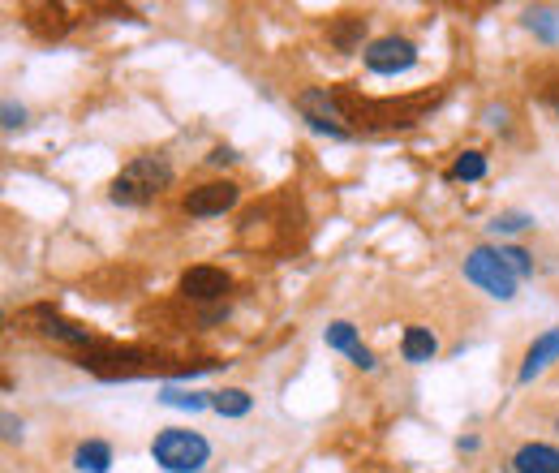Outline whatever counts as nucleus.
<instances>
[{
    "label": "nucleus",
    "mask_w": 559,
    "mask_h": 473,
    "mask_svg": "<svg viewBox=\"0 0 559 473\" xmlns=\"http://www.w3.org/2000/svg\"><path fill=\"white\" fill-rule=\"evenodd\" d=\"M435 353H439V336L430 332V327H405V336H400V357H405L409 366L435 362Z\"/></svg>",
    "instance_id": "9d476101"
},
{
    "label": "nucleus",
    "mask_w": 559,
    "mask_h": 473,
    "mask_svg": "<svg viewBox=\"0 0 559 473\" xmlns=\"http://www.w3.org/2000/svg\"><path fill=\"white\" fill-rule=\"evenodd\" d=\"M465 280L478 284L482 293H491L495 301L516 297V276L508 271L504 258H499V246H473L465 254Z\"/></svg>",
    "instance_id": "7ed1b4c3"
},
{
    "label": "nucleus",
    "mask_w": 559,
    "mask_h": 473,
    "mask_svg": "<svg viewBox=\"0 0 559 473\" xmlns=\"http://www.w3.org/2000/svg\"><path fill=\"white\" fill-rule=\"evenodd\" d=\"M26 121V108L22 104H13V99H9V104H5V129H18Z\"/></svg>",
    "instance_id": "4be33fe9"
},
{
    "label": "nucleus",
    "mask_w": 559,
    "mask_h": 473,
    "mask_svg": "<svg viewBox=\"0 0 559 473\" xmlns=\"http://www.w3.org/2000/svg\"><path fill=\"white\" fill-rule=\"evenodd\" d=\"M448 177H452V181H482V177H486V155H482V151H461Z\"/></svg>",
    "instance_id": "2eb2a0df"
},
{
    "label": "nucleus",
    "mask_w": 559,
    "mask_h": 473,
    "mask_svg": "<svg viewBox=\"0 0 559 473\" xmlns=\"http://www.w3.org/2000/svg\"><path fill=\"white\" fill-rule=\"evenodd\" d=\"M362 35H366V18H344L340 26H332V43L340 52H353L362 43Z\"/></svg>",
    "instance_id": "f3484780"
},
{
    "label": "nucleus",
    "mask_w": 559,
    "mask_h": 473,
    "mask_svg": "<svg viewBox=\"0 0 559 473\" xmlns=\"http://www.w3.org/2000/svg\"><path fill=\"white\" fill-rule=\"evenodd\" d=\"M349 362H353L357 370H375V366H379V362H375V353H370L366 344H357V349L349 353Z\"/></svg>",
    "instance_id": "412c9836"
},
{
    "label": "nucleus",
    "mask_w": 559,
    "mask_h": 473,
    "mask_svg": "<svg viewBox=\"0 0 559 473\" xmlns=\"http://www.w3.org/2000/svg\"><path fill=\"white\" fill-rule=\"evenodd\" d=\"M512 473H559V448H551V443H521L512 456Z\"/></svg>",
    "instance_id": "1a4fd4ad"
},
{
    "label": "nucleus",
    "mask_w": 559,
    "mask_h": 473,
    "mask_svg": "<svg viewBox=\"0 0 559 473\" xmlns=\"http://www.w3.org/2000/svg\"><path fill=\"white\" fill-rule=\"evenodd\" d=\"M413 65H418V48H413L409 39L379 35V39L366 43V69H370V74L392 78V74H405V69H413Z\"/></svg>",
    "instance_id": "20e7f679"
},
{
    "label": "nucleus",
    "mask_w": 559,
    "mask_h": 473,
    "mask_svg": "<svg viewBox=\"0 0 559 473\" xmlns=\"http://www.w3.org/2000/svg\"><path fill=\"white\" fill-rule=\"evenodd\" d=\"M211 409L220 413V418H246L254 409V396L241 392V387H224V392H211Z\"/></svg>",
    "instance_id": "ddd939ff"
},
{
    "label": "nucleus",
    "mask_w": 559,
    "mask_h": 473,
    "mask_svg": "<svg viewBox=\"0 0 559 473\" xmlns=\"http://www.w3.org/2000/svg\"><path fill=\"white\" fill-rule=\"evenodd\" d=\"M323 340H327V349H336V353H353L357 344H362V340H357V327L344 323V319H336L332 327H327Z\"/></svg>",
    "instance_id": "dca6fc26"
},
{
    "label": "nucleus",
    "mask_w": 559,
    "mask_h": 473,
    "mask_svg": "<svg viewBox=\"0 0 559 473\" xmlns=\"http://www.w3.org/2000/svg\"><path fill=\"white\" fill-rule=\"evenodd\" d=\"M525 26L534 31L542 43H555L559 39V9H529L525 13Z\"/></svg>",
    "instance_id": "4468645a"
},
{
    "label": "nucleus",
    "mask_w": 559,
    "mask_h": 473,
    "mask_svg": "<svg viewBox=\"0 0 559 473\" xmlns=\"http://www.w3.org/2000/svg\"><path fill=\"white\" fill-rule=\"evenodd\" d=\"M297 112L306 117V125L314 129V134H327V138H349V129H344L340 121V108H336V99L323 91V86H310V91H301L297 99Z\"/></svg>",
    "instance_id": "39448f33"
},
{
    "label": "nucleus",
    "mask_w": 559,
    "mask_h": 473,
    "mask_svg": "<svg viewBox=\"0 0 559 473\" xmlns=\"http://www.w3.org/2000/svg\"><path fill=\"white\" fill-rule=\"evenodd\" d=\"M74 465H78L82 473H108V469H112V448H108L104 439H86V443H78Z\"/></svg>",
    "instance_id": "f8f14e48"
},
{
    "label": "nucleus",
    "mask_w": 559,
    "mask_h": 473,
    "mask_svg": "<svg viewBox=\"0 0 559 473\" xmlns=\"http://www.w3.org/2000/svg\"><path fill=\"white\" fill-rule=\"evenodd\" d=\"M456 448H461V452H478V435H469V439H461V443H456Z\"/></svg>",
    "instance_id": "393cba45"
},
{
    "label": "nucleus",
    "mask_w": 559,
    "mask_h": 473,
    "mask_svg": "<svg viewBox=\"0 0 559 473\" xmlns=\"http://www.w3.org/2000/svg\"><path fill=\"white\" fill-rule=\"evenodd\" d=\"M31 319H39V332L48 340H61V344H91L95 340L82 323H69V319H61V314H52V310H35Z\"/></svg>",
    "instance_id": "9b49d317"
},
{
    "label": "nucleus",
    "mask_w": 559,
    "mask_h": 473,
    "mask_svg": "<svg viewBox=\"0 0 559 473\" xmlns=\"http://www.w3.org/2000/svg\"><path fill=\"white\" fill-rule=\"evenodd\" d=\"M237 181H207L198 185V190L185 194V215H198V220H207V215H224L237 207Z\"/></svg>",
    "instance_id": "0eeeda50"
},
{
    "label": "nucleus",
    "mask_w": 559,
    "mask_h": 473,
    "mask_svg": "<svg viewBox=\"0 0 559 473\" xmlns=\"http://www.w3.org/2000/svg\"><path fill=\"white\" fill-rule=\"evenodd\" d=\"M499 258L508 263V271H512L516 280L534 276V254H529V250H521V246H499Z\"/></svg>",
    "instance_id": "6ab92c4d"
},
{
    "label": "nucleus",
    "mask_w": 559,
    "mask_h": 473,
    "mask_svg": "<svg viewBox=\"0 0 559 473\" xmlns=\"http://www.w3.org/2000/svg\"><path fill=\"white\" fill-rule=\"evenodd\" d=\"M525 228H534V220H529L525 211H499L491 220V233L499 237H512V233H525Z\"/></svg>",
    "instance_id": "a211bd4d"
},
{
    "label": "nucleus",
    "mask_w": 559,
    "mask_h": 473,
    "mask_svg": "<svg viewBox=\"0 0 559 473\" xmlns=\"http://www.w3.org/2000/svg\"><path fill=\"white\" fill-rule=\"evenodd\" d=\"M551 362H559V327H551V332H542L534 344L525 349V362H521V383H534L542 370H547Z\"/></svg>",
    "instance_id": "6e6552de"
},
{
    "label": "nucleus",
    "mask_w": 559,
    "mask_h": 473,
    "mask_svg": "<svg viewBox=\"0 0 559 473\" xmlns=\"http://www.w3.org/2000/svg\"><path fill=\"white\" fill-rule=\"evenodd\" d=\"M151 461L164 473H203L211 461V443L198 435V430L168 426L151 439Z\"/></svg>",
    "instance_id": "f03ea898"
},
{
    "label": "nucleus",
    "mask_w": 559,
    "mask_h": 473,
    "mask_svg": "<svg viewBox=\"0 0 559 473\" xmlns=\"http://www.w3.org/2000/svg\"><path fill=\"white\" fill-rule=\"evenodd\" d=\"M160 400H164V405H172V409H190V413H198V409H207V405H211V396L172 392V387H164V392H160Z\"/></svg>",
    "instance_id": "aec40b11"
},
{
    "label": "nucleus",
    "mask_w": 559,
    "mask_h": 473,
    "mask_svg": "<svg viewBox=\"0 0 559 473\" xmlns=\"http://www.w3.org/2000/svg\"><path fill=\"white\" fill-rule=\"evenodd\" d=\"M168 185H172V164L164 155H138V160H129L117 172L108 198L121 207H142V203H151V198H160Z\"/></svg>",
    "instance_id": "f257e3e1"
},
{
    "label": "nucleus",
    "mask_w": 559,
    "mask_h": 473,
    "mask_svg": "<svg viewBox=\"0 0 559 473\" xmlns=\"http://www.w3.org/2000/svg\"><path fill=\"white\" fill-rule=\"evenodd\" d=\"M555 430H559V422H555Z\"/></svg>",
    "instance_id": "a878e982"
},
{
    "label": "nucleus",
    "mask_w": 559,
    "mask_h": 473,
    "mask_svg": "<svg viewBox=\"0 0 559 473\" xmlns=\"http://www.w3.org/2000/svg\"><path fill=\"white\" fill-rule=\"evenodd\" d=\"M228 293H233V276L224 267L198 263L181 276V297H190V301H224Z\"/></svg>",
    "instance_id": "423d86ee"
},
{
    "label": "nucleus",
    "mask_w": 559,
    "mask_h": 473,
    "mask_svg": "<svg viewBox=\"0 0 559 473\" xmlns=\"http://www.w3.org/2000/svg\"><path fill=\"white\" fill-rule=\"evenodd\" d=\"M207 160H211L215 168H224V164H233V160H237V155H233V151H228V147H215V151L207 155Z\"/></svg>",
    "instance_id": "5701e85b"
},
{
    "label": "nucleus",
    "mask_w": 559,
    "mask_h": 473,
    "mask_svg": "<svg viewBox=\"0 0 559 473\" xmlns=\"http://www.w3.org/2000/svg\"><path fill=\"white\" fill-rule=\"evenodd\" d=\"M5 435L18 439V435H22V422H18V418H5Z\"/></svg>",
    "instance_id": "b1692460"
}]
</instances>
